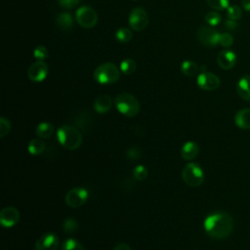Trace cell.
I'll return each instance as SVG.
<instances>
[{"label":"cell","instance_id":"836d02e7","mask_svg":"<svg viewBox=\"0 0 250 250\" xmlns=\"http://www.w3.org/2000/svg\"><path fill=\"white\" fill-rule=\"evenodd\" d=\"M80 1L81 0H58V3L62 8L71 9V8H74L76 5H78Z\"/></svg>","mask_w":250,"mask_h":250},{"label":"cell","instance_id":"9c48e42d","mask_svg":"<svg viewBox=\"0 0 250 250\" xmlns=\"http://www.w3.org/2000/svg\"><path fill=\"white\" fill-rule=\"evenodd\" d=\"M196 37L204 46L215 47L219 44L220 33L212 26H201L196 32Z\"/></svg>","mask_w":250,"mask_h":250},{"label":"cell","instance_id":"74e56055","mask_svg":"<svg viewBox=\"0 0 250 250\" xmlns=\"http://www.w3.org/2000/svg\"><path fill=\"white\" fill-rule=\"evenodd\" d=\"M241 6L245 11H250V0H240Z\"/></svg>","mask_w":250,"mask_h":250},{"label":"cell","instance_id":"d4e9b609","mask_svg":"<svg viewBox=\"0 0 250 250\" xmlns=\"http://www.w3.org/2000/svg\"><path fill=\"white\" fill-rule=\"evenodd\" d=\"M62 250H85L84 246L74 238H67L62 242Z\"/></svg>","mask_w":250,"mask_h":250},{"label":"cell","instance_id":"5bb4252c","mask_svg":"<svg viewBox=\"0 0 250 250\" xmlns=\"http://www.w3.org/2000/svg\"><path fill=\"white\" fill-rule=\"evenodd\" d=\"M236 55L230 50H223L217 57V62L219 66L225 70H229L236 63Z\"/></svg>","mask_w":250,"mask_h":250},{"label":"cell","instance_id":"ac0fdd59","mask_svg":"<svg viewBox=\"0 0 250 250\" xmlns=\"http://www.w3.org/2000/svg\"><path fill=\"white\" fill-rule=\"evenodd\" d=\"M236 92L238 96L244 101H250V75L242 76L236 85Z\"/></svg>","mask_w":250,"mask_h":250},{"label":"cell","instance_id":"d6a6232c","mask_svg":"<svg viewBox=\"0 0 250 250\" xmlns=\"http://www.w3.org/2000/svg\"><path fill=\"white\" fill-rule=\"evenodd\" d=\"M33 55H34V58L37 60V61H43L45 60L46 58H48V50L45 46L43 45H38L34 51H33Z\"/></svg>","mask_w":250,"mask_h":250},{"label":"cell","instance_id":"4fadbf2b","mask_svg":"<svg viewBox=\"0 0 250 250\" xmlns=\"http://www.w3.org/2000/svg\"><path fill=\"white\" fill-rule=\"evenodd\" d=\"M48 75V65L43 61H37L30 64L27 69V76L33 82H41Z\"/></svg>","mask_w":250,"mask_h":250},{"label":"cell","instance_id":"8992f818","mask_svg":"<svg viewBox=\"0 0 250 250\" xmlns=\"http://www.w3.org/2000/svg\"><path fill=\"white\" fill-rule=\"evenodd\" d=\"M75 19L79 25L84 28H91L97 24L98 15L97 12L90 6H82L77 9Z\"/></svg>","mask_w":250,"mask_h":250},{"label":"cell","instance_id":"8d00e7d4","mask_svg":"<svg viewBox=\"0 0 250 250\" xmlns=\"http://www.w3.org/2000/svg\"><path fill=\"white\" fill-rule=\"evenodd\" d=\"M114 250H131V247L126 243H119L115 246Z\"/></svg>","mask_w":250,"mask_h":250},{"label":"cell","instance_id":"1f68e13d","mask_svg":"<svg viewBox=\"0 0 250 250\" xmlns=\"http://www.w3.org/2000/svg\"><path fill=\"white\" fill-rule=\"evenodd\" d=\"M11 128L12 126L10 121L4 116L0 117V137L4 138L6 135H8L11 131Z\"/></svg>","mask_w":250,"mask_h":250},{"label":"cell","instance_id":"cb8c5ba5","mask_svg":"<svg viewBox=\"0 0 250 250\" xmlns=\"http://www.w3.org/2000/svg\"><path fill=\"white\" fill-rule=\"evenodd\" d=\"M136 62L132 59H125L120 63V70L127 75L132 74L136 70Z\"/></svg>","mask_w":250,"mask_h":250},{"label":"cell","instance_id":"d590c367","mask_svg":"<svg viewBox=\"0 0 250 250\" xmlns=\"http://www.w3.org/2000/svg\"><path fill=\"white\" fill-rule=\"evenodd\" d=\"M225 27L229 31H235L238 28V23L233 20H227L225 21Z\"/></svg>","mask_w":250,"mask_h":250},{"label":"cell","instance_id":"603a6c76","mask_svg":"<svg viewBox=\"0 0 250 250\" xmlns=\"http://www.w3.org/2000/svg\"><path fill=\"white\" fill-rule=\"evenodd\" d=\"M133 37V32L127 27H120L115 31V38L121 43L129 42Z\"/></svg>","mask_w":250,"mask_h":250},{"label":"cell","instance_id":"44dd1931","mask_svg":"<svg viewBox=\"0 0 250 250\" xmlns=\"http://www.w3.org/2000/svg\"><path fill=\"white\" fill-rule=\"evenodd\" d=\"M45 148H46V144L40 138L32 139L27 145V150L31 155H39L43 153Z\"/></svg>","mask_w":250,"mask_h":250},{"label":"cell","instance_id":"6da1fadb","mask_svg":"<svg viewBox=\"0 0 250 250\" xmlns=\"http://www.w3.org/2000/svg\"><path fill=\"white\" fill-rule=\"evenodd\" d=\"M205 232L214 239H223L228 237L233 229L232 217L223 211H217L209 214L204 222Z\"/></svg>","mask_w":250,"mask_h":250},{"label":"cell","instance_id":"e575fe53","mask_svg":"<svg viewBox=\"0 0 250 250\" xmlns=\"http://www.w3.org/2000/svg\"><path fill=\"white\" fill-rule=\"evenodd\" d=\"M140 152H141V151H140L139 148H137V147H131L130 149L127 150L126 155H127V157H128L129 159L135 160V159H138V158L140 157V155H141Z\"/></svg>","mask_w":250,"mask_h":250},{"label":"cell","instance_id":"83f0119b","mask_svg":"<svg viewBox=\"0 0 250 250\" xmlns=\"http://www.w3.org/2000/svg\"><path fill=\"white\" fill-rule=\"evenodd\" d=\"M227 16L229 20H233V21H237L241 18L242 16V11L241 9L236 6V5H230L229 6V8L227 9Z\"/></svg>","mask_w":250,"mask_h":250},{"label":"cell","instance_id":"4dcf8cb0","mask_svg":"<svg viewBox=\"0 0 250 250\" xmlns=\"http://www.w3.org/2000/svg\"><path fill=\"white\" fill-rule=\"evenodd\" d=\"M233 43V37L229 32H224L220 33L219 37V44L225 48H229Z\"/></svg>","mask_w":250,"mask_h":250},{"label":"cell","instance_id":"9a60e30c","mask_svg":"<svg viewBox=\"0 0 250 250\" xmlns=\"http://www.w3.org/2000/svg\"><path fill=\"white\" fill-rule=\"evenodd\" d=\"M198 153H199V146L193 141L186 142L182 146L181 150H180L181 157L187 161H190V160L194 159L198 155Z\"/></svg>","mask_w":250,"mask_h":250},{"label":"cell","instance_id":"3957f363","mask_svg":"<svg viewBox=\"0 0 250 250\" xmlns=\"http://www.w3.org/2000/svg\"><path fill=\"white\" fill-rule=\"evenodd\" d=\"M116 109L124 116L134 117L140 111V104L135 96L129 93H120L114 99Z\"/></svg>","mask_w":250,"mask_h":250},{"label":"cell","instance_id":"f1b7e54d","mask_svg":"<svg viewBox=\"0 0 250 250\" xmlns=\"http://www.w3.org/2000/svg\"><path fill=\"white\" fill-rule=\"evenodd\" d=\"M207 4L214 10L223 11L225 9H228L229 6V0H206Z\"/></svg>","mask_w":250,"mask_h":250},{"label":"cell","instance_id":"4316f807","mask_svg":"<svg viewBox=\"0 0 250 250\" xmlns=\"http://www.w3.org/2000/svg\"><path fill=\"white\" fill-rule=\"evenodd\" d=\"M222 21V17L219 13H217L216 11H212V12H208L205 16V21L210 24L211 26H215L218 25Z\"/></svg>","mask_w":250,"mask_h":250},{"label":"cell","instance_id":"e0dca14e","mask_svg":"<svg viewBox=\"0 0 250 250\" xmlns=\"http://www.w3.org/2000/svg\"><path fill=\"white\" fill-rule=\"evenodd\" d=\"M235 125L243 130H250V108H241L234 115Z\"/></svg>","mask_w":250,"mask_h":250},{"label":"cell","instance_id":"8fae6325","mask_svg":"<svg viewBox=\"0 0 250 250\" xmlns=\"http://www.w3.org/2000/svg\"><path fill=\"white\" fill-rule=\"evenodd\" d=\"M59 245V236L54 232H46L37 239L35 243V250H56Z\"/></svg>","mask_w":250,"mask_h":250},{"label":"cell","instance_id":"484cf974","mask_svg":"<svg viewBox=\"0 0 250 250\" xmlns=\"http://www.w3.org/2000/svg\"><path fill=\"white\" fill-rule=\"evenodd\" d=\"M62 229L66 234H71L78 229V223L73 218H67L62 223Z\"/></svg>","mask_w":250,"mask_h":250},{"label":"cell","instance_id":"ba28073f","mask_svg":"<svg viewBox=\"0 0 250 250\" xmlns=\"http://www.w3.org/2000/svg\"><path fill=\"white\" fill-rule=\"evenodd\" d=\"M148 24V16L146 12L140 7L134 8L129 16V25L135 31L144 30Z\"/></svg>","mask_w":250,"mask_h":250},{"label":"cell","instance_id":"f546056e","mask_svg":"<svg viewBox=\"0 0 250 250\" xmlns=\"http://www.w3.org/2000/svg\"><path fill=\"white\" fill-rule=\"evenodd\" d=\"M148 171L144 165H137L133 170V177L138 181H143L147 177Z\"/></svg>","mask_w":250,"mask_h":250},{"label":"cell","instance_id":"5b68a950","mask_svg":"<svg viewBox=\"0 0 250 250\" xmlns=\"http://www.w3.org/2000/svg\"><path fill=\"white\" fill-rule=\"evenodd\" d=\"M182 178L185 184L189 187L196 188L204 182V172L200 165L195 162H188L182 171Z\"/></svg>","mask_w":250,"mask_h":250},{"label":"cell","instance_id":"7402d4cb","mask_svg":"<svg viewBox=\"0 0 250 250\" xmlns=\"http://www.w3.org/2000/svg\"><path fill=\"white\" fill-rule=\"evenodd\" d=\"M198 65L193 61H184L181 64V71L188 77L195 76L198 72Z\"/></svg>","mask_w":250,"mask_h":250},{"label":"cell","instance_id":"30bf717a","mask_svg":"<svg viewBox=\"0 0 250 250\" xmlns=\"http://www.w3.org/2000/svg\"><path fill=\"white\" fill-rule=\"evenodd\" d=\"M196 83L197 86L204 91H213L219 88L221 82L220 78L216 74L208 71H202L197 76Z\"/></svg>","mask_w":250,"mask_h":250},{"label":"cell","instance_id":"7c38bea8","mask_svg":"<svg viewBox=\"0 0 250 250\" xmlns=\"http://www.w3.org/2000/svg\"><path fill=\"white\" fill-rule=\"evenodd\" d=\"M20 220V212L13 206L4 207L0 211V224L3 228H12L18 224Z\"/></svg>","mask_w":250,"mask_h":250},{"label":"cell","instance_id":"7a4b0ae2","mask_svg":"<svg viewBox=\"0 0 250 250\" xmlns=\"http://www.w3.org/2000/svg\"><path fill=\"white\" fill-rule=\"evenodd\" d=\"M57 139L62 146L68 150L77 149L82 144V135L80 131L68 124L59 127L57 130Z\"/></svg>","mask_w":250,"mask_h":250},{"label":"cell","instance_id":"2e32d148","mask_svg":"<svg viewBox=\"0 0 250 250\" xmlns=\"http://www.w3.org/2000/svg\"><path fill=\"white\" fill-rule=\"evenodd\" d=\"M112 104V101L110 96L106 95V94H102L99 95L95 101H94V109L98 112V113H106Z\"/></svg>","mask_w":250,"mask_h":250},{"label":"cell","instance_id":"ffe728a7","mask_svg":"<svg viewBox=\"0 0 250 250\" xmlns=\"http://www.w3.org/2000/svg\"><path fill=\"white\" fill-rule=\"evenodd\" d=\"M54 126L49 122H40L35 128L36 136L40 139H48L54 134Z\"/></svg>","mask_w":250,"mask_h":250},{"label":"cell","instance_id":"277c9868","mask_svg":"<svg viewBox=\"0 0 250 250\" xmlns=\"http://www.w3.org/2000/svg\"><path fill=\"white\" fill-rule=\"evenodd\" d=\"M120 70L112 62H104L100 64L94 71V80L102 85L112 84L118 80Z\"/></svg>","mask_w":250,"mask_h":250},{"label":"cell","instance_id":"d6986e66","mask_svg":"<svg viewBox=\"0 0 250 250\" xmlns=\"http://www.w3.org/2000/svg\"><path fill=\"white\" fill-rule=\"evenodd\" d=\"M56 23L58 27L63 31H68L73 27V18L69 13H61L56 18Z\"/></svg>","mask_w":250,"mask_h":250},{"label":"cell","instance_id":"52a82bcc","mask_svg":"<svg viewBox=\"0 0 250 250\" xmlns=\"http://www.w3.org/2000/svg\"><path fill=\"white\" fill-rule=\"evenodd\" d=\"M89 197V192L85 188L76 187L69 189L65 194V203L71 208H78L86 203Z\"/></svg>","mask_w":250,"mask_h":250}]
</instances>
